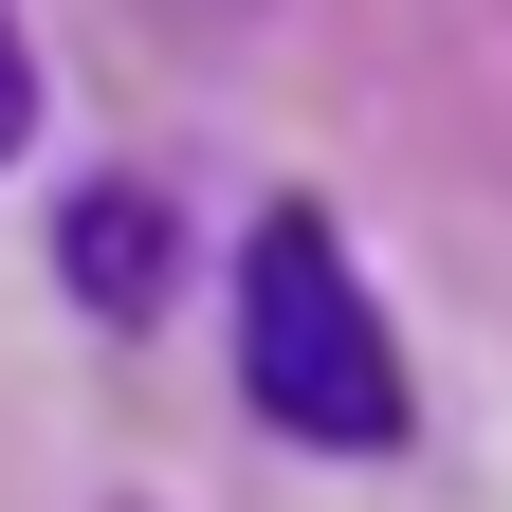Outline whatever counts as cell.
Listing matches in <instances>:
<instances>
[{
  "label": "cell",
  "instance_id": "3957f363",
  "mask_svg": "<svg viewBox=\"0 0 512 512\" xmlns=\"http://www.w3.org/2000/svg\"><path fill=\"white\" fill-rule=\"evenodd\" d=\"M19 128H37V55H19V19H0V165H19Z\"/></svg>",
  "mask_w": 512,
  "mask_h": 512
},
{
  "label": "cell",
  "instance_id": "7a4b0ae2",
  "mask_svg": "<svg viewBox=\"0 0 512 512\" xmlns=\"http://www.w3.org/2000/svg\"><path fill=\"white\" fill-rule=\"evenodd\" d=\"M74 275H92V311H147V275H165V220L128 202V183H110V202H74Z\"/></svg>",
  "mask_w": 512,
  "mask_h": 512
},
{
  "label": "cell",
  "instance_id": "6da1fadb",
  "mask_svg": "<svg viewBox=\"0 0 512 512\" xmlns=\"http://www.w3.org/2000/svg\"><path fill=\"white\" fill-rule=\"evenodd\" d=\"M238 384H256L275 439H311V458H384V439H403V348H384L348 238L311 202H275L238 238Z\"/></svg>",
  "mask_w": 512,
  "mask_h": 512
},
{
  "label": "cell",
  "instance_id": "277c9868",
  "mask_svg": "<svg viewBox=\"0 0 512 512\" xmlns=\"http://www.w3.org/2000/svg\"><path fill=\"white\" fill-rule=\"evenodd\" d=\"M202 19H238V0H202Z\"/></svg>",
  "mask_w": 512,
  "mask_h": 512
}]
</instances>
